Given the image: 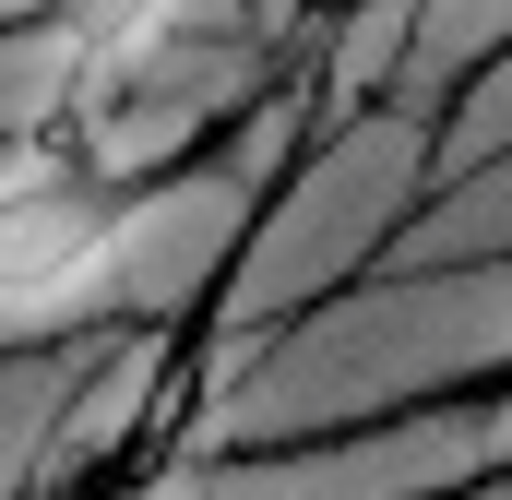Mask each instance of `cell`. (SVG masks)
<instances>
[]
</instances>
